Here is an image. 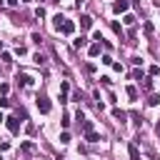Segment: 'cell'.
Here are the masks:
<instances>
[{"label": "cell", "mask_w": 160, "mask_h": 160, "mask_svg": "<svg viewBox=\"0 0 160 160\" xmlns=\"http://www.w3.org/2000/svg\"><path fill=\"white\" fill-rule=\"evenodd\" d=\"M0 52H2V42H0Z\"/></svg>", "instance_id": "obj_32"}, {"label": "cell", "mask_w": 160, "mask_h": 160, "mask_svg": "<svg viewBox=\"0 0 160 160\" xmlns=\"http://www.w3.org/2000/svg\"><path fill=\"white\" fill-rule=\"evenodd\" d=\"M60 32H62V35H72V32H75V22H72V20H62Z\"/></svg>", "instance_id": "obj_4"}, {"label": "cell", "mask_w": 160, "mask_h": 160, "mask_svg": "<svg viewBox=\"0 0 160 160\" xmlns=\"http://www.w3.org/2000/svg\"><path fill=\"white\" fill-rule=\"evenodd\" d=\"M128 5H130L128 0H115L112 2V12H128Z\"/></svg>", "instance_id": "obj_5"}, {"label": "cell", "mask_w": 160, "mask_h": 160, "mask_svg": "<svg viewBox=\"0 0 160 160\" xmlns=\"http://www.w3.org/2000/svg\"><path fill=\"white\" fill-rule=\"evenodd\" d=\"M142 30H145V35H152V30H155V28H152V22H145V28H142Z\"/></svg>", "instance_id": "obj_18"}, {"label": "cell", "mask_w": 160, "mask_h": 160, "mask_svg": "<svg viewBox=\"0 0 160 160\" xmlns=\"http://www.w3.org/2000/svg\"><path fill=\"white\" fill-rule=\"evenodd\" d=\"M52 2H60V0H52Z\"/></svg>", "instance_id": "obj_33"}, {"label": "cell", "mask_w": 160, "mask_h": 160, "mask_svg": "<svg viewBox=\"0 0 160 160\" xmlns=\"http://www.w3.org/2000/svg\"><path fill=\"white\" fill-rule=\"evenodd\" d=\"M0 58H2V62H12V58H10V52H0Z\"/></svg>", "instance_id": "obj_23"}, {"label": "cell", "mask_w": 160, "mask_h": 160, "mask_svg": "<svg viewBox=\"0 0 160 160\" xmlns=\"http://www.w3.org/2000/svg\"><path fill=\"white\" fill-rule=\"evenodd\" d=\"M15 80H18L22 88H30V85L35 82V78H32V75H28V72H18V78H15Z\"/></svg>", "instance_id": "obj_3"}, {"label": "cell", "mask_w": 160, "mask_h": 160, "mask_svg": "<svg viewBox=\"0 0 160 160\" xmlns=\"http://www.w3.org/2000/svg\"><path fill=\"white\" fill-rule=\"evenodd\" d=\"M122 22H125V25H132V22H135V15H125V20H122Z\"/></svg>", "instance_id": "obj_21"}, {"label": "cell", "mask_w": 160, "mask_h": 160, "mask_svg": "<svg viewBox=\"0 0 160 160\" xmlns=\"http://www.w3.org/2000/svg\"><path fill=\"white\" fill-rule=\"evenodd\" d=\"M155 132H158V138H160V122H158V125H155Z\"/></svg>", "instance_id": "obj_30"}, {"label": "cell", "mask_w": 160, "mask_h": 160, "mask_svg": "<svg viewBox=\"0 0 160 160\" xmlns=\"http://www.w3.org/2000/svg\"><path fill=\"white\" fill-rule=\"evenodd\" d=\"M30 38H32V42H38V45H40V42H42V38H40V32H32V35H30Z\"/></svg>", "instance_id": "obj_22"}, {"label": "cell", "mask_w": 160, "mask_h": 160, "mask_svg": "<svg viewBox=\"0 0 160 160\" xmlns=\"http://www.w3.org/2000/svg\"><path fill=\"white\" fill-rule=\"evenodd\" d=\"M112 70H115V72H122V65H120V62H115V60H112Z\"/></svg>", "instance_id": "obj_26"}, {"label": "cell", "mask_w": 160, "mask_h": 160, "mask_svg": "<svg viewBox=\"0 0 160 160\" xmlns=\"http://www.w3.org/2000/svg\"><path fill=\"white\" fill-rule=\"evenodd\" d=\"M128 152H130V160H140V152H138V148H135V145H130V148H128Z\"/></svg>", "instance_id": "obj_11"}, {"label": "cell", "mask_w": 160, "mask_h": 160, "mask_svg": "<svg viewBox=\"0 0 160 160\" xmlns=\"http://www.w3.org/2000/svg\"><path fill=\"white\" fill-rule=\"evenodd\" d=\"M35 18H45V8H38L35 10Z\"/></svg>", "instance_id": "obj_24"}, {"label": "cell", "mask_w": 160, "mask_h": 160, "mask_svg": "<svg viewBox=\"0 0 160 160\" xmlns=\"http://www.w3.org/2000/svg\"><path fill=\"white\" fill-rule=\"evenodd\" d=\"M32 60H35L38 65H42V62H45V55H42V52H35V58H32Z\"/></svg>", "instance_id": "obj_16"}, {"label": "cell", "mask_w": 160, "mask_h": 160, "mask_svg": "<svg viewBox=\"0 0 160 160\" xmlns=\"http://www.w3.org/2000/svg\"><path fill=\"white\" fill-rule=\"evenodd\" d=\"M0 108H10V100L8 98H0Z\"/></svg>", "instance_id": "obj_28"}, {"label": "cell", "mask_w": 160, "mask_h": 160, "mask_svg": "<svg viewBox=\"0 0 160 160\" xmlns=\"http://www.w3.org/2000/svg\"><path fill=\"white\" fill-rule=\"evenodd\" d=\"M85 140H88V142H98V140H100V135H98L95 130H88V132H85Z\"/></svg>", "instance_id": "obj_9"}, {"label": "cell", "mask_w": 160, "mask_h": 160, "mask_svg": "<svg viewBox=\"0 0 160 160\" xmlns=\"http://www.w3.org/2000/svg\"><path fill=\"white\" fill-rule=\"evenodd\" d=\"M15 52H18V55H25V52H28V48H25V45H18V50H15Z\"/></svg>", "instance_id": "obj_25"}, {"label": "cell", "mask_w": 160, "mask_h": 160, "mask_svg": "<svg viewBox=\"0 0 160 160\" xmlns=\"http://www.w3.org/2000/svg\"><path fill=\"white\" fill-rule=\"evenodd\" d=\"M110 28H112V32H115V35H120V40H122V28H120L118 22H110Z\"/></svg>", "instance_id": "obj_13"}, {"label": "cell", "mask_w": 160, "mask_h": 160, "mask_svg": "<svg viewBox=\"0 0 160 160\" xmlns=\"http://www.w3.org/2000/svg\"><path fill=\"white\" fill-rule=\"evenodd\" d=\"M128 98L130 100H138V88L135 85H128Z\"/></svg>", "instance_id": "obj_10"}, {"label": "cell", "mask_w": 160, "mask_h": 160, "mask_svg": "<svg viewBox=\"0 0 160 160\" xmlns=\"http://www.w3.org/2000/svg\"><path fill=\"white\" fill-rule=\"evenodd\" d=\"M35 102H38V110H40V112H45V115H48V112H50V108H52V105H50V100H48L45 95H38V98H35Z\"/></svg>", "instance_id": "obj_2"}, {"label": "cell", "mask_w": 160, "mask_h": 160, "mask_svg": "<svg viewBox=\"0 0 160 160\" xmlns=\"http://www.w3.org/2000/svg\"><path fill=\"white\" fill-rule=\"evenodd\" d=\"M2 120H5V118H2V112H0V122H2Z\"/></svg>", "instance_id": "obj_31"}, {"label": "cell", "mask_w": 160, "mask_h": 160, "mask_svg": "<svg viewBox=\"0 0 160 160\" xmlns=\"http://www.w3.org/2000/svg\"><path fill=\"white\" fill-rule=\"evenodd\" d=\"M62 20H65L62 15H55V18H52V28H55V30H60V25H62Z\"/></svg>", "instance_id": "obj_12"}, {"label": "cell", "mask_w": 160, "mask_h": 160, "mask_svg": "<svg viewBox=\"0 0 160 160\" xmlns=\"http://www.w3.org/2000/svg\"><path fill=\"white\" fill-rule=\"evenodd\" d=\"M100 45H102V42H92V45H90V50H88L90 58H98V55H100Z\"/></svg>", "instance_id": "obj_8"}, {"label": "cell", "mask_w": 160, "mask_h": 160, "mask_svg": "<svg viewBox=\"0 0 160 160\" xmlns=\"http://www.w3.org/2000/svg\"><path fill=\"white\" fill-rule=\"evenodd\" d=\"M5 125H8V130L15 135V132H20V118L18 115H10V118H5Z\"/></svg>", "instance_id": "obj_1"}, {"label": "cell", "mask_w": 160, "mask_h": 160, "mask_svg": "<svg viewBox=\"0 0 160 160\" xmlns=\"http://www.w3.org/2000/svg\"><path fill=\"white\" fill-rule=\"evenodd\" d=\"M112 115H115V118H118V120H120V122H122V120H125V118H128V115H125V112H122V110H120V108H115V110H112Z\"/></svg>", "instance_id": "obj_14"}, {"label": "cell", "mask_w": 160, "mask_h": 160, "mask_svg": "<svg viewBox=\"0 0 160 160\" xmlns=\"http://www.w3.org/2000/svg\"><path fill=\"white\" fill-rule=\"evenodd\" d=\"M60 142H70V132H62L60 135Z\"/></svg>", "instance_id": "obj_27"}, {"label": "cell", "mask_w": 160, "mask_h": 160, "mask_svg": "<svg viewBox=\"0 0 160 160\" xmlns=\"http://www.w3.org/2000/svg\"><path fill=\"white\" fill-rule=\"evenodd\" d=\"M88 130H92V122L90 120H82V132H88Z\"/></svg>", "instance_id": "obj_20"}, {"label": "cell", "mask_w": 160, "mask_h": 160, "mask_svg": "<svg viewBox=\"0 0 160 160\" xmlns=\"http://www.w3.org/2000/svg\"><path fill=\"white\" fill-rule=\"evenodd\" d=\"M90 25H92V18H90V15H80V28H82V30H88Z\"/></svg>", "instance_id": "obj_6"}, {"label": "cell", "mask_w": 160, "mask_h": 160, "mask_svg": "<svg viewBox=\"0 0 160 160\" xmlns=\"http://www.w3.org/2000/svg\"><path fill=\"white\" fill-rule=\"evenodd\" d=\"M155 75H160V65H150V78H155Z\"/></svg>", "instance_id": "obj_17"}, {"label": "cell", "mask_w": 160, "mask_h": 160, "mask_svg": "<svg viewBox=\"0 0 160 160\" xmlns=\"http://www.w3.org/2000/svg\"><path fill=\"white\" fill-rule=\"evenodd\" d=\"M68 90H70V85H68V80H62V82H60V92L68 95Z\"/></svg>", "instance_id": "obj_19"}, {"label": "cell", "mask_w": 160, "mask_h": 160, "mask_svg": "<svg viewBox=\"0 0 160 160\" xmlns=\"http://www.w3.org/2000/svg\"><path fill=\"white\" fill-rule=\"evenodd\" d=\"M85 45H88V38H82V35H80L78 40H72V48H75V50H80V48H85Z\"/></svg>", "instance_id": "obj_7"}, {"label": "cell", "mask_w": 160, "mask_h": 160, "mask_svg": "<svg viewBox=\"0 0 160 160\" xmlns=\"http://www.w3.org/2000/svg\"><path fill=\"white\" fill-rule=\"evenodd\" d=\"M18 2H20V0H8V5H10V8H15Z\"/></svg>", "instance_id": "obj_29"}, {"label": "cell", "mask_w": 160, "mask_h": 160, "mask_svg": "<svg viewBox=\"0 0 160 160\" xmlns=\"http://www.w3.org/2000/svg\"><path fill=\"white\" fill-rule=\"evenodd\" d=\"M0 5H2V0H0Z\"/></svg>", "instance_id": "obj_34"}, {"label": "cell", "mask_w": 160, "mask_h": 160, "mask_svg": "<svg viewBox=\"0 0 160 160\" xmlns=\"http://www.w3.org/2000/svg\"><path fill=\"white\" fill-rule=\"evenodd\" d=\"M0 160H2V158H0Z\"/></svg>", "instance_id": "obj_35"}, {"label": "cell", "mask_w": 160, "mask_h": 160, "mask_svg": "<svg viewBox=\"0 0 160 160\" xmlns=\"http://www.w3.org/2000/svg\"><path fill=\"white\" fill-rule=\"evenodd\" d=\"M148 105H160V95H150L148 98Z\"/></svg>", "instance_id": "obj_15"}]
</instances>
